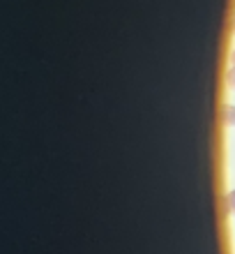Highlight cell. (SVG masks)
<instances>
[{
    "instance_id": "obj_1",
    "label": "cell",
    "mask_w": 235,
    "mask_h": 254,
    "mask_svg": "<svg viewBox=\"0 0 235 254\" xmlns=\"http://www.w3.org/2000/svg\"><path fill=\"white\" fill-rule=\"evenodd\" d=\"M224 121L229 123V125H235V107L229 104V107L224 109Z\"/></svg>"
},
{
    "instance_id": "obj_2",
    "label": "cell",
    "mask_w": 235,
    "mask_h": 254,
    "mask_svg": "<svg viewBox=\"0 0 235 254\" xmlns=\"http://www.w3.org/2000/svg\"><path fill=\"white\" fill-rule=\"evenodd\" d=\"M226 206H229L231 215H235V190H231V192L226 194Z\"/></svg>"
},
{
    "instance_id": "obj_3",
    "label": "cell",
    "mask_w": 235,
    "mask_h": 254,
    "mask_svg": "<svg viewBox=\"0 0 235 254\" xmlns=\"http://www.w3.org/2000/svg\"><path fill=\"white\" fill-rule=\"evenodd\" d=\"M229 83H231V88H235V65H231V69H229Z\"/></svg>"
},
{
    "instance_id": "obj_4",
    "label": "cell",
    "mask_w": 235,
    "mask_h": 254,
    "mask_svg": "<svg viewBox=\"0 0 235 254\" xmlns=\"http://www.w3.org/2000/svg\"><path fill=\"white\" fill-rule=\"evenodd\" d=\"M231 65H235V49H233V54H231Z\"/></svg>"
},
{
    "instance_id": "obj_5",
    "label": "cell",
    "mask_w": 235,
    "mask_h": 254,
    "mask_svg": "<svg viewBox=\"0 0 235 254\" xmlns=\"http://www.w3.org/2000/svg\"><path fill=\"white\" fill-rule=\"evenodd\" d=\"M233 127H235V125H233Z\"/></svg>"
}]
</instances>
